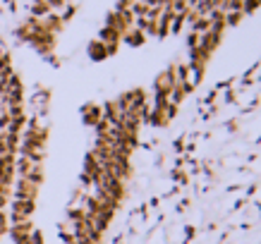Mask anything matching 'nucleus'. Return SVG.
I'll return each instance as SVG.
<instances>
[{"mask_svg":"<svg viewBox=\"0 0 261 244\" xmlns=\"http://www.w3.org/2000/svg\"><path fill=\"white\" fill-rule=\"evenodd\" d=\"M32 213H34V201L32 199H15V204H12V221L15 223L29 221Z\"/></svg>","mask_w":261,"mask_h":244,"instance_id":"f257e3e1","label":"nucleus"},{"mask_svg":"<svg viewBox=\"0 0 261 244\" xmlns=\"http://www.w3.org/2000/svg\"><path fill=\"white\" fill-rule=\"evenodd\" d=\"M15 197L17 199H32V201H36V197H39V184H34L32 180H24V177H19V180H17V187H15Z\"/></svg>","mask_w":261,"mask_h":244,"instance_id":"f03ea898","label":"nucleus"},{"mask_svg":"<svg viewBox=\"0 0 261 244\" xmlns=\"http://www.w3.org/2000/svg\"><path fill=\"white\" fill-rule=\"evenodd\" d=\"M82 118H84V122H87L89 127H96L103 120V108L96 105V103H89V105L82 108Z\"/></svg>","mask_w":261,"mask_h":244,"instance_id":"7ed1b4c3","label":"nucleus"},{"mask_svg":"<svg viewBox=\"0 0 261 244\" xmlns=\"http://www.w3.org/2000/svg\"><path fill=\"white\" fill-rule=\"evenodd\" d=\"M122 41H125L127 46H132V48H137V46H142L144 41H146V34L142 32V29H137V26H132L129 32L122 36Z\"/></svg>","mask_w":261,"mask_h":244,"instance_id":"20e7f679","label":"nucleus"},{"mask_svg":"<svg viewBox=\"0 0 261 244\" xmlns=\"http://www.w3.org/2000/svg\"><path fill=\"white\" fill-rule=\"evenodd\" d=\"M89 56H91V60H103V58H108V48L103 41L94 39L89 43Z\"/></svg>","mask_w":261,"mask_h":244,"instance_id":"39448f33","label":"nucleus"}]
</instances>
